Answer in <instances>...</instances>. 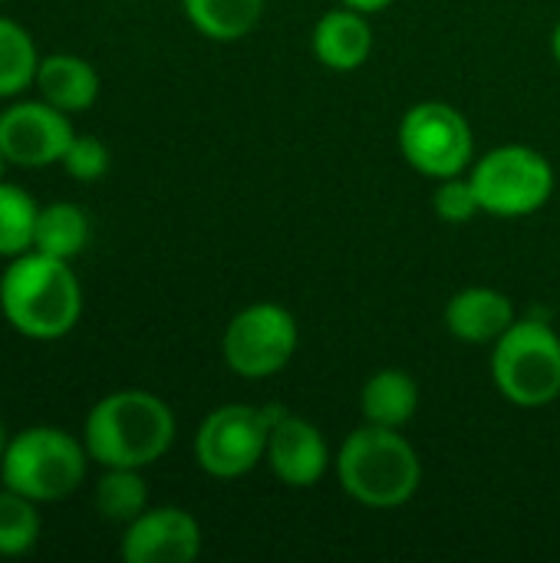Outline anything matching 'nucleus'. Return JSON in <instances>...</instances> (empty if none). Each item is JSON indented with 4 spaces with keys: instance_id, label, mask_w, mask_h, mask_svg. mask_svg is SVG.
Returning <instances> with one entry per match:
<instances>
[{
    "instance_id": "5",
    "label": "nucleus",
    "mask_w": 560,
    "mask_h": 563,
    "mask_svg": "<svg viewBox=\"0 0 560 563\" xmlns=\"http://www.w3.org/2000/svg\"><path fill=\"white\" fill-rule=\"evenodd\" d=\"M492 383L518 409H545L560 396V336L538 317L515 320L492 343Z\"/></svg>"
},
{
    "instance_id": "28",
    "label": "nucleus",
    "mask_w": 560,
    "mask_h": 563,
    "mask_svg": "<svg viewBox=\"0 0 560 563\" xmlns=\"http://www.w3.org/2000/svg\"><path fill=\"white\" fill-rule=\"evenodd\" d=\"M3 449H7V429H3V422H0V459H3Z\"/></svg>"
},
{
    "instance_id": "24",
    "label": "nucleus",
    "mask_w": 560,
    "mask_h": 563,
    "mask_svg": "<svg viewBox=\"0 0 560 563\" xmlns=\"http://www.w3.org/2000/svg\"><path fill=\"white\" fill-rule=\"evenodd\" d=\"M59 165L76 181H99V178H106V172L112 165V155H109V148H106L102 139L79 135L76 132V139L69 142V148H66V155H63Z\"/></svg>"
},
{
    "instance_id": "7",
    "label": "nucleus",
    "mask_w": 560,
    "mask_h": 563,
    "mask_svg": "<svg viewBox=\"0 0 560 563\" xmlns=\"http://www.w3.org/2000/svg\"><path fill=\"white\" fill-rule=\"evenodd\" d=\"M287 409L281 402L248 406L228 402L208 412L195 432V462L205 475L231 482L254 472L267 455V439L274 422Z\"/></svg>"
},
{
    "instance_id": "19",
    "label": "nucleus",
    "mask_w": 560,
    "mask_h": 563,
    "mask_svg": "<svg viewBox=\"0 0 560 563\" xmlns=\"http://www.w3.org/2000/svg\"><path fill=\"white\" fill-rule=\"evenodd\" d=\"M40 66L36 43L23 23L0 13V99H17L33 89Z\"/></svg>"
},
{
    "instance_id": "9",
    "label": "nucleus",
    "mask_w": 560,
    "mask_h": 563,
    "mask_svg": "<svg viewBox=\"0 0 560 563\" xmlns=\"http://www.w3.org/2000/svg\"><path fill=\"white\" fill-rule=\"evenodd\" d=\"M297 343L300 330L294 313L274 300H257L228 320L221 353L234 376L267 379L294 360Z\"/></svg>"
},
{
    "instance_id": "16",
    "label": "nucleus",
    "mask_w": 560,
    "mask_h": 563,
    "mask_svg": "<svg viewBox=\"0 0 560 563\" xmlns=\"http://www.w3.org/2000/svg\"><path fill=\"white\" fill-rule=\"evenodd\" d=\"M363 422L383 429H403L419 412V383L406 369H380L360 389Z\"/></svg>"
},
{
    "instance_id": "6",
    "label": "nucleus",
    "mask_w": 560,
    "mask_h": 563,
    "mask_svg": "<svg viewBox=\"0 0 560 563\" xmlns=\"http://www.w3.org/2000/svg\"><path fill=\"white\" fill-rule=\"evenodd\" d=\"M469 181L492 218H528L541 211L554 195V165L531 145L508 142L479 155L469 168Z\"/></svg>"
},
{
    "instance_id": "29",
    "label": "nucleus",
    "mask_w": 560,
    "mask_h": 563,
    "mask_svg": "<svg viewBox=\"0 0 560 563\" xmlns=\"http://www.w3.org/2000/svg\"><path fill=\"white\" fill-rule=\"evenodd\" d=\"M0 3H3V0H0Z\"/></svg>"
},
{
    "instance_id": "4",
    "label": "nucleus",
    "mask_w": 560,
    "mask_h": 563,
    "mask_svg": "<svg viewBox=\"0 0 560 563\" xmlns=\"http://www.w3.org/2000/svg\"><path fill=\"white\" fill-rule=\"evenodd\" d=\"M89 462L83 439L59 426H30L7 439L0 485L36 505H53L79 492Z\"/></svg>"
},
{
    "instance_id": "11",
    "label": "nucleus",
    "mask_w": 560,
    "mask_h": 563,
    "mask_svg": "<svg viewBox=\"0 0 560 563\" xmlns=\"http://www.w3.org/2000/svg\"><path fill=\"white\" fill-rule=\"evenodd\" d=\"M119 554L125 563H191L201 554V525L175 505L145 508L125 525Z\"/></svg>"
},
{
    "instance_id": "8",
    "label": "nucleus",
    "mask_w": 560,
    "mask_h": 563,
    "mask_svg": "<svg viewBox=\"0 0 560 563\" xmlns=\"http://www.w3.org/2000/svg\"><path fill=\"white\" fill-rule=\"evenodd\" d=\"M396 139L406 165L432 181L465 175L475 162V132L469 119L439 99L409 106Z\"/></svg>"
},
{
    "instance_id": "1",
    "label": "nucleus",
    "mask_w": 560,
    "mask_h": 563,
    "mask_svg": "<svg viewBox=\"0 0 560 563\" xmlns=\"http://www.w3.org/2000/svg\"><path fill=\"white\" fill-rule=\"evenodd\" d=\"M175 432V412L162 396L119 389L86 412L83 445L102 468H149L172 449Z\"/></svg>"
},
{
    "instance_id": "17",
    "label": "nucleus",
    "mask_w": 560,
    "mask_h": 563,
    "mask_svg": "<svg viewBox=\"0 0 560 563\" xmlns=\"http://www.w3.org/2000/svg\"><path fill=\"white\" fill-rule=\"evenodd\" d=\"M89 214L73 205V201H50L36 214V234H33V251L59 257V261H76L86 244H89Z\"/></svg>"
},
{
    "instance_id": "12",
    "label": "nucleus",
    "mask_w": 560,
    "mask_h": 563,
    "mask_svg": "<svg viewBox=\"0 0 560 563\" xmlns=\"http://www.w3.org/2000/svg\"><path fill=\"white\" fill-rule=\"evenodd\" d=\"M264 462L271 465L274 478L287 488H314L320 478L333 468V455L327 449L323 432L294 412H284L267 439V455Z\"/></svg>"
},
{
    "instance_id": "13",
    "label": "nucleus",
    "mask_w": 560,
    "mask_h": 563,
    "mask_svg": "<svg viewBox=\"0 0 560 563\" xmlns=\"http://www.w3.org/2000/svg\"><path fill=\"white\" fill-rule=\"evenodd\" d=\"M310 49L320 66L333 73H353L373 56V23L370 13H360L353 7L327 10L310 33Z\"/></svg>"
},
{
    "instance_id": "18",
    "label": "nucleus",
    "mask_w": 560,
    "mask_h": 563,
    "mask_svg": "<svg viewBox=\"0 0 560 563\" xmlns=\"http://www.w3.org/2000/svg\"><path fill=\"white\" fill-rule=\"evenodd\" d=\"M182 10L201 36L234 43L261 23L264 0H182Z\"/></svg>"
},
{
    "instance_id": "21",
    "label": "nucleus",
    "mask_w": 560,
    "mask_h": 563,
    "mask_svg": "<svg viewBox=\"0 0 560 563\" xmlns=\"http://www.w3.org/2000/svg\"><path fill=\"white\" fill-rule=\"evenodd\" d=\"M40 205L30 198L26 188L0 181V257H20L33 251Z\"/></svg>"
},
{
    "instance_id": "22",
    "label": "nucleus",
    "mask_w": 560,
    "mask_h": 563,
    "mask_svg": "<svg viewBox=\"0 0 560 563\" xmlns=\"http://www.w3.org/2000/svg\"><path fill=\"white\" fill-rule=\"evenodd\" d=\"M43 534V518L40 505L0 488V558H23L40 544Z\"/></svg>"
},
{
    "instance_id": "10",
    "label": "nucleus",
    "mask_w": 560,
    "mask_h": 563,
    "mask_svg": "<svg viewBox=\"0 0 560 563\" xmlns=\"http://www.w3.org/2000/svg\"><path fill=\"white\" fill-rule=\"evenodd\" d=\"M73 139L69 115L43 99H20L0 112V148L17 168L59 165Z\"/></svg>"
},
{
    "instance_id": "20",
    "label": "nucleus",
    "mask_w": 560,
    "mask_h": 563,
    "mask_svg": "<svg viewBox=\"0 0 560 563\" xmlns=\"http://www.w3.org/2000/svg\"><path fill=\"white\" fill-rule=\"evenodd\" d=\"M149 508L142 468H102L96 482V511L112 525H129Z\"/></svg>"
},
{
    "instance_id": "26",
    "label": "nucleus",
    "mask_w": 560,
    "mask_h": 563,
    "mask_svg": "<svg viewBox=\"0 0 560 563\" xmlns=\"http://www.w3.org/2000/svg\"><path fill=\"white\" fill-rule=\"evenodd\" d=\"M551 56H554V63L560 66V20L554 23V30H551Z\"/></svg>"
},
{
    "instance_id": "23",
    "label": "nucleus",
    "mask_w": 560,
    "mask_h": 563,
    "mask_svg": "<svg viewBox=\"0 0 560 563\" xmlns=\"http://www.w3.org/2000/svg\"><path fill=\"white\" fill-rule=\"evenodd\" d=\"M432 211L446 224H469V221H475L482 214V205H479L475 188L469 181V172L439 181V188L432 195Z\"/></svg>"
},
{
    "instance_id": "3",
    "label": "nucleus",
    "mask_w": 560,
    "mask_h": 563,
    "mask_svg": "<svg viewBox=\"0 0 560 563\" xmlns=\"http://www.w3.org/2000/svg\"><path fill=\"white\" fill-rule=\"evenodd\" d=\"M340 488L363 508L393 511L416 498L422 485V462L399 429L363 422L333 455Z\"/></svg>"
},
{
    "instance_id": "2",
    "label": "nucleus",
    "mask_w": 560,
    "mask_h": 563,
    "mask_svg": "<svg viewBox=\"0 0 560 563\" xmlns=\"http://www.w3.org/2000/svg\"><path fill=\"white\" fill-rule=\"evenodd\" d=\"M0 313L26 340L69 336L83 317V287L69 261L40 251L10 257L0 274Z\"/></svg>"
},
{
    "instance_id": "27",
    "label": "nucleus",
    "mask_w": 560,
    "mask_h": 563,
    "mask_svg": "<svg viewBox=\"0 0 560 563\" xmlns=\"http://www.w3.org/2000/svg\"><path fill=\"white\" fill-rule=\"evenodd\" d=\"M7 168H10V158H7L3 148H0V181H3V175H7Z\"/></svg>"
},
{
    "instance_id": "14",
    "label": "nucleus",
    "mask_w": 560,
    "mask_h": 563,
    "mask_svg": "<svg viewBox=\"0 0 560 563\" xmlns=\"http://www.w3.org/2000/svg\"><path fill=\"white\" fill-rule=\"evenodd\" d=\"M442 320H446V330L459 343L488 346L518 320V313H515V303L508 294H502L495 287H465V290L452 294Z\"/></svg>"
},
{
    "instance_id": "25",
    "label": "nucleus",
    "mask_w": 560,
    "mask_h": 563,
    "mask_svg": "<svg viewBox=\"0 0 560 563\" xmlns=\"http://www.w3.org/2000/svg\"><path fill=\"white\" fill-rule=\"evenodd\" d=\"M343 7H353V10H360V13H380V10H386L393 0H340Z\"/></svg>"
},
{
    "instance_id": "15",
    "label": "nucleus",
    "mask_w": 560,
    "mask_h": 563,
    "mask_svg": "<svg viewBox=\"0 0 560 563\" xmlns=\"http://www.w3.org/2000/svg\"><path fill=\"white\" fill-rule=\"evenodd\" d=\"M33 89L43 102L56 106L59 112H86L99 99V73L89 59L76 53H50L40 56Z\"/></svg>"
}]
</instances>
